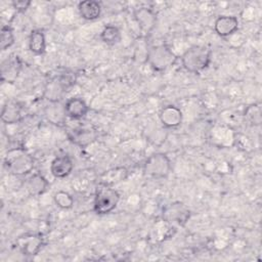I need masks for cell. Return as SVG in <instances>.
Returning a JSON list of instances; mask_svg holds the SVG:
<instances>
[{
  "label": "cell",
  "mask_w": 262,
  "mask_h": 262,
  "mask_svg": "<svg viewBox=\"0 0 262 262\" xmlns=\"http://www.w3.org/2000/svg\"><path fill=\"white\" fill-rule=\"evenodd\" d=\"M63 114L71 120H82L86 117L89 106L82 97L74 96L68 98L63 104Z\"/></svg>",
  "instance_id": "9c48e42d"
},
{
  "label": "cell",
  "mask_w": 262,
  "mask_h": 262,
  "mask_svg": "<svg viewBox=\"0 0 262 262\" xmlns=\"http://www.w3.org/2000/svg\"><path fill=\"white\" fill-rule=\"evenodd\" d=\"M172 169L170 158L164 152L151 154L143 164V174L149 178H166Z\"/></svg>",
  "instance_id": "5b68a950"
},
{
  "label": "cell",
  "mask_w": 262,
  "mask_h": 262,
  "mask_svg": "<svg viewBox=\"0 0 262 262\" xmlns=\"http://www.w3.org/2000/svg\"><path fill=\"white\" fill-rule=\"evenodd\" d=\"M126 174H127V172L124 168H116V169L110 170L103 174V176H105V178L101 180V183L112 186V184H114V183L123 181L126 178Z\"/></svg>",
  "instance_id": "44dd1931"
},
{
  "label": "cell",
  "mask_w": 262,
  "mask_h": 262,
  "mask_svg": "<svg viewBox=\"0 0 262 262\" xmlns=\"http://www.w3.org/2000/svg\"><path fill=\"white\" fill-rule=\"evenodd\" d=\"M180 59L185 71L199 75L209 68L212 59V51L207 46L192 45L182 53Z\"/></svg>",
  "instance_id": "6da1fadb"
},
{
  "label": "cell",
  "mask_w": 262,
  "mask_h": 262,
  "mask_svg": "<svg viewBox=\"0 0 262 262\" xmlns=\"http://www.w3.org/2000/svg\"><path fill=\"white\" fill-rule=\"evenodd\" d=\"M12 7L16 10V11H26L29 6L31 5V1L29 0H14L11 2Z\"/></svg>",
  "instance_id": "cb8c5ba5"
},
{
  "label": "cell",
  "mask_w": 262,
  "mask_h": 262,
  "mask_svg": "<svg viewBox=\"0 0 262 262\" xmlns=\"http://www.w3.org/2000/svg\"><path fill=\"white\" fill-rule=\"evenodd\" d=\"M14 44V34L9 26H2L0 33V48L6 50Z\"/></svg>",
  "instance_id": "7402d4cb"
},
{
  "label": "cell",
  "mask_w": 262,
  "mask_h": 262,
  "mask_svg": "<svg viewBox=\"0 0 262 262\" xmlns=\"http://www.w3.org/2000/svg\"><path fill=\"white\" fill-rule=\"evenodd\" d=\"M29 50L35 55H43L46 51V36L43 30H32L29 36Z\"/></svg>",
  "instance_id": "ac0fdd59"
},
{
  "label": "cell",
  "mask_w": 262,
  "mask_h": 262,
  "mask_svg": "<svg viewBox=\"0 0 262 262\" xmlns=\"http://www.w3.org/2000/svg\"><path fill=\"white\" fill-rule=\"evenodd\" d=\"M21 69V62L17 55L11 54L1 63V81L4 83H13L17 79Z\"/></svg>",
  "instance_id": "8fae6325"
},
{
  "label": "cell",
  "mask_w": 262,
  "mask_h": 262,
  "mask_svg": "<svg viewBox=\"0 0 262 262\" xmlns=\"http://www.w3.org/2000/svg\"><path fill=\"white\" fill-rule=\"evenodd\" d=\"M15 245L23 255L36 256L44 247L45 242L39 233H25L16 238Z\"/></svg>",
  "instance_id": "52a82bcc"
},
{
  "label": "cell",
  "mask_w": 262,
  "mask_h": 262,
  "mask_svg": "<svg viewBox=\"0 0 262 262\" xmlns=\"http://www.w3.org/2000/svg\"><path fill=\"white\" fill-rule=\"evenodd\" d=\"M79 15L85 20H95L101 15V5L94 0H85L78 3Z\"/></svg>",
  "instance_id": "e0dca14e"
},
{
  "label": "cell",
  "mask_w": 262,
  "mask_h": 262,
  "mask_svg": "<svg viewBox=\"0 0 262 262\" xmlns=\"http://www.w3.org/2000/svg\"><path fill=\"white\" fill-rule=\"evenodd\" d=\"M246 119L250 122V124L254 126H258L261 123V107L259 104L254 103L247 107L245 113Z\"/></svg>",
  "instance_id": "603a6c76"
},
{
  "label": "cell",
  "mask_w": 262,
  "mask_h": 262,
  "mask_svg": "<svg viewBox=\"0 0 262 262\" xmlns=\"http://www.w3.org/2000/svg\"><path fill=\"white\" fill-rule=\"evenodd\" d=\"M239 20L234 15H219L214 21L215 33L222 38L229 37L237 32Z\"/></svg>",
  "instance_id": "30bf717a"
},
{
  "label": "cell",
  "mask_w": 262,
  "mask_h": 262,
  "mask_svg": "<svg viewBox=\"0 0 262 262\" xmlns=\"http://www.w3.org/2000/svg\"><path fill=\"white\" fill-rule=\"evenodd\" d=\"M54 204L61 210H70L74 206V198L68 191L58 190L53 194Z\"/></svg>",
  "instance_id": "ffe728a7"
},
{
  "label": "cell",
  "mask_w": 262,
  "mask_h": 262,
  "mask_svg": "<svg viewBox=\"0 0 262 262\" xmlns=\"http://www.w3.org/2000/svg\"><path fill=\"white\" fill-rule=\"evenodd\" d=\"M120 201L119 192L112 186L100 183L95 191L93 199V212L97 215L112 213Z\"/></svg>",
  "instance_id": "277c9868"
},
{
  "label": "cell",
  "mask_w": 262,
  "mask_h": 262,
  "mask_svg": "<svg viewBox=\"0 0 262 262\" xmlns=\"http://www.w3.org/2000/svg\"><path fill=\"white\" fill-rule=\"evenodd\" d=\"M133 17L143 34H149L157 26L158 17L152 8L141 6L133 11Z\"/></svg>",
  "instance_id": "ba28073f"
},
{
  "label": "cell",
  "mask_w": 262,
  "mask_h": 262,
  "mask_svg": "<svg viewBox=\"0 0 262 262\" xmlns=\"http://www.w3.org/2000/svg\"><path fill=\"white\" fill-rule=\"evenodd\" d=\"M3 163L8 173L14 176H26L35 167L34 158L21 147L9 149L4 157Z\"/></svg>",
  "instance_id": "7a4b0ae2"
},
{
  "label": "cell",
  "mask_w": 262,
  "mask_h": 262,
  "mask_svg": "<svg viewBox=\"0 0 262 262\" xmlns=\"http://www.w3.org/2000/svg\"><path fill=\"white\" fill-rule=\"evenodd\" d=\"M97 138V132L90 127H78L69 133V139L76 145L85 147Z\"/></svg>",
  "instance_id": "5bb4252c"
},
{
  "label": "cell",
  "mask_w": 262,
  "mask_h": 262,
  "mask_svg": "<svg viewBox=\"0 0 262 262\" xmlns=\"http://www.w3.org/2000/svg\"><path fill=\"white\" fill-rule=\"evenodd\" d=\"M26 189L32 196H40L46 192L49 182L40 173H33L26 181Z\"/></svg>",
  "instance_id": "9a60e30c"
},
{
  "label": "cell",
  "mask_w": 262,
  "mask_h": 262,
  "mask_svg": "<svg viewBox=\"0 0 262 262\" xmlns=\"http://www.w3.org/2000/svg\"><path fill=\"white\" fill-rule=\"evenodd\" d=\"M100 40L106 45H116L122 39L120 29L115 25H106L100 32Z\"/></svg>",
  "instance_id": "d6986e66"
},
{
  "label": "cell",
  "mask_w": 262,
  "mask_h": 262,
  "mask_svg": "<svg viewBox=\"0 0 262 262\" xmlns=\"http://www.w3.org/2000/svg\"><path fill=\"white\" fill-rule=\"evenodd\" d=\"M191 216L189 208L182 202L176 201L166 205L162 211V220L170 225L184 226Z\"/></svg>",
  "instance_id": "8992f818"
},
{
  "label": "cell",
  "mask_w": 262,
  "mask_h": 262,
  "mask_svg": "<svg viewBox=\"0 0 262 262\" xmlns=\"http://www.w3.org/2000/svg\"><path fill=\"white\" fill-rule=\"evenodd\" d=\"M23 119V107L14 101H7L2 106L1 121L6 125L16 124Z\"/></svg>",
  "instance_id": "2e32d148"
},
{
  "label": "cell",
  "mask_w": 262,
  "mask_h": 262,
  "mask_svg": "<svg viewBox=\"0 0 262 262\" xmlns=\"http://www.w3.org/2000/svg\"><path fill=\"white\" fill-rule=\"evenodd\" d=\"M177 58L178 56L167 44H158L148 47L145 61L155 72L162 73L172 67Z\"/></svg>",
  "instance_id": "3957f363"
},
{
  "label": "cell",
  "mask_w": 262,
  "mask_h": 262,
  "mask_svg": "<svg viewBox=\"0 0 262 262\" xmlns=\"http://www.w3.org/2000/svg\"><path fill=\"white\" fill-rule=\"evenodd\" d=\"M74 169V162L69 155L55 157L50 164V173L54 178H66Z\"/></svg>",
  "instance_id": "4fadbf2b"
},
{
  "label": "cell",
  "mask_w": 262,
  "mask_h": 262,
  "mask_svg": "<svg viewBox=\"0 0 262 262\" xmlns=\"http://www.w3.org/2000/svg\"><path fill=\"white\" fill-rule=\"evenodd\" d=\"M159 119L161 124L167 129L177 128L181 125L183 120V114L179 107L173 104L164 106L159 113Z\"/></svg>",
  "instance_id": "7c38bea8"
}]
</instances>
